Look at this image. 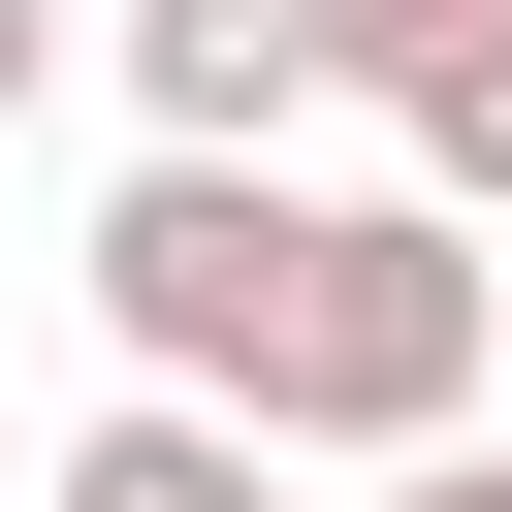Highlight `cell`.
I'll list each match as a JSON object with an SVG mask.
<instances>
[{"label":"cell","instance_id":"cell-5","mask_svg":"<svg viewBox=\"0 0 512 512\" xmlns=\"http://www.w3.org/2000/svg\"><path fill=\"white\" fill-rule=\"evenodd\" d=\"M384 128H416V192H448V224H512V0H480V32H416V64H384Z\"/></svg>","mask_w":512,"mask_h":512},{"label":"cell","instance_id":"cell-1","mask_svg":"<svg viewBox=\"0 0 512 512\" xmlns=\"http://www.w3.org/2000/svg\"><path fill=\"white\" fill-rule=\"evenodd\" d=\"M416 416H480V224L448 192H320L288 320H256V448H416Z\"/></svg>","mask_w":512,"mask_h":512},{"label":"cell","instance_id":"cell-2","mask_svg":"<svg viewBox=\"0 0 512 512\" xmlns=\"http://www.w3.org/2000/svg\"><path fill=\"white\" fill-rule=\"evenodd\" d=\"M288 224H320V160H192V128H160V160L96 192V352H128V384H224V416H256Z\"/></svg>","mask_w":512,"mask_h":512},{"label":"cell","instance_id":"cell-4","mask_svg":"<svg viewBox=\"0 0 512 512\" xmlns=\"http://www.w3.org/2000/svg\"><path fill=\"white\" fill-rule=\"evenodd\" d=\"M32 512H256V416H224V384H128V416H96Z\"/></svg>","mask_w":512,"mask_h":512},{"label":"cell","instance_id":"cell-6","mask_svg":"<svg viewBox=\"0 0 512 512\" xmlns=\"http://www.w3.org/2000/svg\"><path fill=\"white\" fill-rule=\"evenodd\" d=\"M352 480H384V512H512V448H480V416H416V448H352Z\"/></svg>","mask_w":512,"mask_h":512},{"label":"cell","instance_id":"cell-8","mask_svg":"<svg viewBox=\"0 0 512 512\" xmlns=\"http://www.w3.org/2000/svg\"><path fill=\"white\" fill-rule=\"evenodd\" d=\"M32 96H64V0H0V128H32Z\"/></svg>","mask_w":512,"mask_h":512},{"label":"cell","instance_id":"cell-9","mask_svg":"<svg viewBox=\"0 0 512 512\" xmlns=\"http://www.w3.org/2000/svg\"><path fill=\"white\" fill-rule=\"evenodd\" d=\"M480 384H512V224H480Z\"/></svg>","mask_w":512,"mask_h":512},{"label":"cell","instance_id":"cell-3","mask_svg":"<svg viewBox=\"0 0 512 512\" xmlns=\"http://www.w3.org/2000/svg\"><path fill=\"white\" fill-rule=\"evenodd\" d=\"M96 64H128V128H192V160H288L352 64H320V0H96Z\"/></svg>","mask_w":512,"mask_h":512},{"label":"cell","instance_id":"cell-7","mask_svg":"<svg viewBox=\"0 0 512 512\" xmlns=\"http://www.w3.org/2000/svg\"><path fill=\"white\" fill-rule=\"evenodd\" d=\"M416 32H480V0H320V64H352V96H384V64H416Z\"/></svg>","mask_w":512,"mask_h":512}]
</instances>
